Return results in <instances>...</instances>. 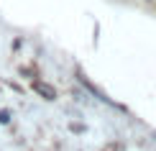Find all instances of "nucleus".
Instances as JSON below:
<instances>
[{"label": "nucleus", "instance_id": "f257e3e1", "mask_svg": "<svg viewBox=\"0 0 156 151\" xmlns=\"http://www.w3.org/2000/svg\"><path fill=\"white\" fill-rule=\"evenodd\" d=\"M34 90H36L38 95H44L46 100H54V97H56L54 87H49V84H44V82H34Z\"/></svg>", "mask_w": 156, "mask_h": 151}]
</instances>
